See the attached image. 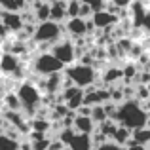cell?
Returning <instances> with one entry per match:
<instances>
[{"mask_svg":"<svg viewBox=\"0 0 150 150\" xmlns=\"http://www.w3.org/2000/svg\"><path fill=\"white\" fill-rule=\"evenodd\" d=\"M114 120L120 125H125L133 131V129L144 127V124L148 122V114L143 108V105H139L137 101L125 99L122 105H118V112L114 116Z\"/></svg>","mask_w":150,"mask_h":150,"instance_id":"obj_1","label":"cell"},{"mask_svg":"<svg viewBox=\"0 0 150 150\" xmlns=\"http://www.w3.org/2000/svg\"><path fill=\"white\" fill-rule=\"evenodd\" d=\"M17 95H19V101H21V106L29 116H33L34 110L40 106L42 103V93H40V88L30 82H23L19 84L17 88Z\"/></svg>","mask_w":150,"mask_h":150,"instance_id":"obj_2","label":"cell"},{"mask_svg":"<svg viewBox=\"0 0 150 150\" xmlns=\"http://www.w3.org/2000/svg\"><path fill=\"white\" fill-rule=\"evenodd\" d=\"M61 25L57 21H40L34 29V34H33V40L38 42V44H48V46H53L55 42L61 38Z\"/></svg>","mask_w":150,"mask_h":150,"instance_id":"obj_3","label":"cell"},{"mask_svg":"<svg viewBox=\"0 0 150 150\" xmlns=\"http://www.w3.org/2000/svg\"><path fill=\"white\" fill-rule=\"evenodd\" d=\"M67 78L70 80V84L78 86V88H89V86L95 82L97 72H95L93 67L80 63V65H74L67 70Z\"/></svg>","mask_w":150,"mask_h":150,"instance_id":"obj_4","label":"cell"},{"mask_svg":"<svg viewBox=\"0 0 150 150\" xmlns=\"http://www.w3.org/2000/svg\"><path fill=\"white\" fill-rule=\"evenodd\" d=\"M63 63L55 57L51 51H46V53H40L33 63V69L36 74L40 76H50V74H55V72H61L63 70Z\"/></svg>","mask_w":150,"mask_h":150,"instance_id":"obj_5","label":"cell"},{"mask_svg":"<svg viewBox=\"0 0 150 150\" xmlns=\"http://www.w3.org/2000/svg\"><path fill=\"white\" fill-rule=\"evenodd\" d=\"M51 53L63 63V65H70V63L76 59V50H74V44L69 40H57L53 46H51Z\"/></svg>","mask_w":150,"mask_h":150,"instance_id":"obj_6","label":"cell"},{"mask_svg":"<svg viewBox=\"0 0 150 150\" xmlns=\"http://www.w3.org/2000/svg\"><path fill=\"white\" fill-rule=\"evenodd\" d=\"M0 21L8 27L10 33H19V30L25 27L23 15L17 13V11H4V10H0Z\"/></svg>","mask_w":150,"mask_h":150,"instance_id":"obj_7","label":"cell"},{"mask_svg":"<svg viewBox=\"0 0 150 150\" xmlns=\"http://www.w3.org/2000/svg\"><path fill=\"white\" fill-rule=\"evenodd\" d=\"M103 101H110V91H106V89H95V88L86 89L84 105L95 106V105H103Z\"/></svg>","mask_w":150,"mask_h":150,"instance_id":"obj_8","label":"cell"},{"mask_svg":"<svg viewBox=\"0 0 150 150\" xmlns=\"http://www.w3.org/2000/svg\"><path fill=\"white\" fill-rule=\"evenodd\" d=\"M72 127L76 133H86V135H91L95 131V122L91 120V116H82L76 114L72 120Z\"/></svg>","mask_w":150,"mask_h":150,"instance_id":"obj_9","label":"cell"},{"mask_svg":"<svg viewBox=\"0 0 150 150\" xmlns=\"http://www.w3.org/2000/svg\"><path fill=\"white\" fill-rule=\"evenodd\" d=\"M88 27H89V23L86 21L84 17H70L69 23H67V33L80 38V36H84V34H88V30H89Z\"/></svg>","mask_w":150,"mask_h":150,"instance_id":"obj_10","label":"cell"},{"mask_svg":"<svg viewBox=\"0 0 150 150\" xmlns=\"http://www.w3.org/2000/svg\"><path fill=\"white\" fill-rule=\"evenodd\" d=\"M17 69H19V55H13L10 51L0 55V70L4 74H15Z\"/></svg>","mask_w":150,"mask_h":150,"instance_id":"obj_11","label":"cell"},{"mask_svg":"<svg viewBox=\"0 0 150 150\" xmlns=\"http://www.w3.org/2000/svg\"><path fill=\"white\" fill-rule=\"evenodd\" d=\"M91 21H93V25H95L97 29H108L110 25L116 23V15H112L110 11L99 10V11H93Z\"/></svg>","mask_w":150,"mask_h":150,"instance_id":"obj_12","label":"cell"},{"mask_svg":"<svg viewBox=\"0 0 150 150\" xmlns=\"http://www.w3.org/2000/svg\"><path fill=\"white\" fill-rule=\"evenodd\" d=\"M69 146L72 150H93L95 144H93L91 135H86V133H76L72 137V141L69 143Z\"/></svg>","mask_w":150,"mask_h":150,"instance_id":"obj_13","label":"cell"},{"mask_svg":"<svg viewBox=\"0 0 150 150\" xmlns=\"http://www.w3.org/2000/svg\"><path fill=\"white\" fill-rule=\"evenodd\" d=\"M65 17H67V0L51 4V6H50V19H51V21L61 23Z\"/></svg>","mask_w":150,"mask_h":150,"instance_id":"obj_14","label":"cell"},{"mask_svg":"<svg viewBox=\"0 0 150 150\" xmlns=\"http://www.w3.org/2000/svg\"><path fill=\"white\" fill-rule=\"evenodd\" d=\"M131 135H133V131L129 127H125V125H118L116 131H114V135H112V141L118 143V144H122V146H125V144L131 141Z\"/></svg>","mask_w":150,"mask_h":150,"instance_id":"obj_15","label":"cell"},{"mask_svg":"<svg viewBox=\"0 0 150 150\" xmlns=\"http://www.w3.org/2000/svg\"><path fill=\"white\" fill-rule=\"evenodd\" d=\"M2 101H4V108L6 110H23L17 91H8L6 95L2 97Z\"/></svg>","mask_w":150,"mask_h":150,"instance_id":"obj_16","label":"cell"},{"mask_svg":"<svg viewBox=\"0 0 150 150\" xmlns=\"http://www.w3.org/2000/svg\"><path fill=\"white\" fill-rule=\"evenodd\" d=\"M50 2H38L34 4V17H36V21H48L50 19Z\"/></svg>","mask_w":150,"mask_h":150,"instance_id":"obj_17","label":"cell"},{"mask_svg":"<svg viewBox=\"0 0 150 150\" xmlns=\"http://www.w3.org/2000/svg\"><path fill=\"white\" fill-rule=\"evenodd\" d=\"M19 141L6 133H0V150H19Z\"/></svg>","mask_w":150,"mask_h":150,"instance_id":"obj_18","label":"cell"},{"mask_svg":"<svg viewBox=\"0 0 150 150\" xmlns=\"http://www.w3.org/2000/svg\"><path fill=\"white\" fill-rule=\"evenodd\" d=\"M131 139L135 141V143L144 144V146H146V144L150 143V127H139V129H133Z\"/></svg>","mask_w":150,"mask_h":150,"instance_id":"obj_19","label":"cell"},{"mask_svg":"<svg viewBox=\"0 0 150 150\" xmlns=\"http://www.w3.org/2000/svg\"><path fill=\"white\" fill-rule=\"evenodd\" d=\"M51 127V122L46 118H33L30 120V129L33 131H40V133H48Z\"/></svg>","mask_w":150,"mask_h":150,"instance_id":"obj_20","label":"cell"},{"mask_svg":"<svg viewBox=\"0 0 150 150\" xmlns=\"http://www.w3.org/2000/svg\"><path fill=\"white\" fill-rule=\"evenodd\" d=\"M91 120L95 124H103L105 120H108V114L105 110V105H95L91 106Z\"/></svg>","mask_w":150,"mask_h":150,"instance_id":"obj_21","label":"cell"},{"mask_svg":"<svg viewBox=\"0 0 150 150\" xmlns=\"http://www.w3.org/2000/svg\"><path fill=\"white\" fill-rule=\"evenodd\" d=\"M122 76H124V70L112 67V69H108L105 74H103V82H105V84H114V82H118Z\"/></svg>","mask_w":150,"mask_h":150,"instance_id":"obj_22","label":"cell"},{"mask_svg":"<svg viewBox=\"0 0 150 150\" xmlns=\"http://www.w3.org/2000/svg\"><path fill=\"white\" fill-rule=\"evenodd\" d=\"M80 6H82V0H69L67 2V17H78Z\"/></svg>","mask_w":150,"mask_h":150,"instance_id":"obj_23","label":"cell"},{"mask_svg":"<svg viewBox=\"0 0 150 150\" xmlns=\"http://www.w3.org/2000/svg\"><path fill=\"white\" fill-rule=\"evenodd\" d=\"M50 137H42V139H36V141H30L33 144V150H48L50 148Z\"/></svg>","mask_w":150,"mask_h":150,"instance_id":"obj_24","label":"cell"},{"mask_svg":"<svg viewBox=\"0 0 150 150\" xmlns=\"http://www.w3.org/2000/svg\"><path fill=\"white\" fill-rule=\"evenodd\" d=\"M93 150H125L122 144L114 143V141H105L103 144H99V146H95Z\"/></svg>","mask_w":150,"mask_h":150,"instance_id":"obj_25","label":"cell"},{"mask_svg":"<svg viewBox=\"0 0 150 150\" xmlns=\"http://www.w3.org/2000/svg\"><path fill=\"white\" fill-rule=\"evenodd\" d=\"M0 10L4 11H19V6L15 0H0Z\"/></svg>","mask_w":150,"mask_h":150,"instance_id":"obj_26","label":"cell"},{"mask_svg":"<svg viewBox=\"0 0 150 150\" xmlns=\"http://www.w3.org/2000/svg\"><path fill=\"white\" fill-rule=\"evenodd\" d=\"M84 4H88V6L93 8V11H99L103 10V4H105V0H82Z\"/></svg>","mask_w":150,"mask_h":150,"instance_id":"obj_27","label":"cell"},{"mask_svg":"<svg viewBox=\"0 0 150 150\" xmlns=\"http://www.w3.org/2000/svg\"><path fill=\"white\" fill-rule=\"evenodd\" d=\"M65 146H67V144L63 143V141H59V139H51V141H50V148H48V150H63Z\"/></svg>","mask_w":150,"mask_h":150,"instance_id":"obj_28","label":"cell"},{"mask_svg":"<svg viewBox=\"0 0 150 150\" xmlns=\"http://www.w3.org/2000/svg\"><path fill=\"white\" fill-rule=\"evenodd\" d=\"M116 6H122V8H125V6H129L131 4V0H112Z\"/></svg>","mask_w":150,"mask_h":150,"instance_id":"obj_29","label":"cell"},{"mask_svg":"<svg viewBox=\"0 0 150 150\" xmlns=\"http://www.w3.org/2000/svg\"><path fill=\"white\" fill-rule=\"evenodd\" d=\"M143 25L146 27V30H150V13L146 11V15H144V19H143Z\"/></svg>","mask_w":150,"mask_h":150,"instance_id":"obj_30","label":"cell"},{"mask_svg":"<svg viewBox=\"0 0 150 150\" xmlns=\"http://www.w3.org/2000/svg\"><path fill=\"white\" fill-rule=\"evenodd\" d=\"M15 2H17V6H19V10H23V8L27 6V4H29V0H15Z\"/></svg>","mask_w":150,"mask_h":150,"instance_id":"obj_31","label":"cell"},{"mask_svg":"<svg viewBox=\"0 0 150 150\" xmlns=\"http://www.w3.org/2000/svg\"><path fill=\"white\" fill-rule=\"evenodd\" d=\"M46 2H50V4H53V2H63V0H46Z\"/></svg>","mask_w":150,"mask_h":150,"instance_id":"obj_32","label":"cell"},{"mask_svg":"<svg viewBox=\"0 0 150 150\" xmlns=\"http://www.w3.org/2000/svg\"><path fill=\"white\" fill-rule=\"evenodd\" d=\"M63 150H72V148H70V146H65V148H63Z\"/></svg>","mask_w":150,"mask_h":150,"instance_id":"obj_33","label":"cell"}]
</instances>
